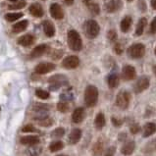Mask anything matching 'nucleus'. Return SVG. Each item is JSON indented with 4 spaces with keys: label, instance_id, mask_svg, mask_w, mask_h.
<instances>
[{
    "label": "nucleus",
    "instance_id": "dca6fc26",
    "mask_svg": "<svg viewBox=\"0 0 156 156\" xmlns=\"http://www.w3.org/2000/svg\"><path fill=\"white\" fill-rule=\"evenodd\" d=\"M22 144L25 145H34L39 142V139L37 136H23L20 140Z\"/></svg>",
    "mask_w": 156,
    "mask_h": 156
},
{
    "label": "nucleus",
    "instance_id": "b1692460",
    "mask_svg": "<svg viewBox=\"0 0 156 156\" xmlns=\"http://www.w3.org/2000/svg\"><path fill=\"white\" fill-rule=\"evenodd\" d=\"M105 117H104V114L103 113H98L97 116L95 117V120H94V126L96 129H98V130H101L102 128L105 126Z\"/></svg>",
    "mask_w": 156,
    "mask_h": 156
},
{
    "label": "nucleus",
    "instance_id": "39448f33",
    "mask_svg": "<svg viewBox=\"0 0 156 156\" xmlns=\"http://www.w3.org/2000/svg\"><path fill=\"white\" fill-rule=\"evenodd\" d=\"M131 95L130 93L127 91H121L118 93L117 97H116V104L121 109L128 108L129 104H130Z\"/></svg>",
    "mask_w": 156,
    "mask_h": 156
},
{
    "label": "nucleus",
    "instance_id": "72a5a7b5",
    "mask_svg": "<svg viewBox=\"0 0 156 156\" xmlns=\"http://www.w3.org/2000/svg\"><path fill=\"white\" fill-rule=\"evenodd\" d=\"M35 95L41 99H47L49 97V92L44 90H35Z\"/></svg>",
    "mask_w": 156,
    "mask_h": 156
},
{
    "label": "nucleus",
    "instance_id": "c03bdc74",
    "mask_svg": "<svg viewBox=\"0 0 156 156\" xmlns=\"http://www.w3.org/2000/svg\"><path fill=\"white\" fill-rule=\"evenodd\" d=\"M146 146H149V147L151 148V150H156V140H153L152 141L150 142V144H148Z\"/></svg>",
    "mask_w": 156,
    "mask_h": 156
},
{
    "label": "nucleus",
    "instance_id": "58836bf2",
    "mask_svg": "<svg viewBox=\"0 0 156 156\" xmlns=\"http://www.w3.org/2000/svg\"><path fill=\"white\" fill-rule=\"evenodd\" d=\"M149 33H150V34H156V17L152 20V22H151V24H150Z\"/></svg>",
    "mask_w": 156,
    "mask_h": 156
},
{
    "label": "nucleus",
    "instance_id": "2eb2a0df",
    "mask_svg": "<svg viewBox=\"0 0 156 156\" xmlns=\"http://www.w3.org/2000/svg\"><path fill=\"white\" fill-rule=\"evenodd\" d=\"M84 118V109L82 107H79V108L75 109L72 115V120L75 124H79L81 123Z\"/></svg>",
    "mask_w": 156,
    "mask_h": 156
},
{
    "label": "nucleus",
    "instance_id": "393cba45",
    "mask_svg": "<svg viewBox=\"0 0 156 156\" xmlns=\"http://www.w3.org/2000/svg\"><path fill=\"white\" fill-rule=\"evenodd\" d=\"M107 83H108V86L111 88L117 87L118 84H119V77H118V75H116V74L109 75L108 79H107Z\"/></svg>",
    "mask_w": 156,
    "mask_h": 156
},
{
    "label": "nucleus",
    "instance_id": "a18cd8bd",
    "mask_svg": "<svg viewBox=\"0 0 156 156\" xmlns=\"http://www.w3.org/2000/svg\"><path fill=\"white\" fill-rule=\"evenodd\" d=\"M63 2L66 4V5L70 6V5H72V4L74 3V0H63Z\"/></svg>",
    "mask_w": 156,
    "mask_h": 156
},
{
    "label": "nucleus",
    "instance_id": "09e8293b",
    "mask_svg": "<svg viewBox=\"0 0 156 156\" xmlns=\"http://www.w3.org/2000/svg\"><path fill=\"white\" fill-rule=\"evenodd\" d=\"M153 72H154V74H155V76H156V65L153 67Z\"/></svg>",
    "mask_w": 156,
    "mask_h": 156
},
{
    "label": "nucleus",
    "instance_id": "a211bd4d",
    "mask_svg": "<svg viewBox=\"0 0 156 156\" xmlns=\"http://www.w3.org/2000/svg\"><path fill=\"white\" fill-rule=\"evenodd\" d=\"M136 148V144H135V141L133 140H130V141H127L126 144H125L123 146H122V153L124 155H131L133 152V150H135Z\"/></svg>",
    "mask_w": 156,
    "mask_h": 156
},
{
    "label": "nucleus",
    "instance_id": "c756f323",
    "mask_svg": "<svg viewBox=\"0 0 156 156\" xmlns=\"http://www.w3.org/2000/svg\"><path fill=\"white\" fill-rule=\"evenodd\" d=\"M26 1L25 0H20V1H16L14 4H12V5L9 6V9L10 10H18V9H22L26 6Z\"/></svg>",
    "mask_w": 156,
    "mask_h": 156
},
{
    "label": "nucleus",
    "instance_id": "79ce46f5",
    "mask_svg": "<svg viewBox=\"0 0 156 156\" xmlns=\"http://www.w3.org/2000/svg\"><path fill=\"white\" fill-rule=\"evenodd\" d=\"M112 122H113V124H114V126L115 127H120L122 125V121L121 120H117L116 118H112Z\"/></svg>",
    "mask_w": 156,
    "mask_h": 156
},
{
    "label": "nucleus",
    "instance_id": "bb28decb",
    "mask_svg": "<svg viewBox=\"0 0 156 156\" xmlns=\"http://www.w3.org/2000/svg\"><path fill=\"white\" fill-rule=\"evenodd\" d=\"M64 81H67V80H66V78L64 77L63 75H56V76H54V77H52V78L49 79V82L52 83H54L57 88L61 86V84H62L61 83H63Z\"/></svg>",
    "mask_w": 156,
    "mask_h": 156
},
{
    "label": "nucleus",
    "instance_id": "5701e85b",
    "mask_svg": "<svg viewBox=\"0 0 156 156\" xmlns=\"http://www.w3.org/2000/svg\"><path fill=\"white\" fill-rule=\"evenodd\" d=\"M133 23V20L130 16L125 17L121 22V30L123 33H128L129 30L131 29V26Z\"/></svg>",
    "mask_w": 156,
    "mask_h": 156
},
{
    "label": "nucleus",
    "instance_id": "412c9836",
    "mask_svg": "<svg viewBox=\"0 0 156 156\" xmlns=\"http://www.w3.org/2000/svg\"><path fill=\"white\" fill-rule=\"evenodd\" d=\"M103 147H104V144L103 142L101 140H98L97 142H95L94 144L92 146V149H91V152L93 156H100L103 153Z\"/></svg>",
    "mask_w": 156,
    "mask_h": 156
},
{
    "label": "nucleus",
    "instance_id": "ddd939ff",
    "mask_svg": "<svg viewBox=\"0 0 156 156\" xmlns=\"http://www.w3.org/2000/svg\"><path fill=\"white\" fill-rule=\"evenodd\" d=\"M34 42V37L32 34H25L23 37H21L18 39V44H20L21 46L28 47L30 46Z\"/></svg>",
    "mask_w": 156,
    "mask_h": 156
},
{
    "label": "nucleus",
    "instance_id": "20e7f679",
    "mask_svg": "<svg viewBox=\"0 0 156 156\" xmlns=\"http://www.w3.org/2000/svg\"><path fill=\"white\" fill-rule=\"evenodd\" d=\"M128 53L132 58L139 59V58H141L145 54V46L141 43L133 44V45L130 46V48L128 49Z\"/></svg>",
    "mask_w": 156,
    "mask_h": 156
},
{
    "label": "nucleus",
    "instance_id": "2f4dec72",
    "mask_svg": "<svg viewBox=\"0 0 156 156\" xmlns=\"http://www.w3.org/2000/svg\"><path fill=\"white\" fill-rule=\"evenodd\" d=\"M88 9H90V11L92 13L93 15H98L99 14V12H100V9H99V6H98V4H96V3H92L90 2V4L87 5Z\"/></svg>",
    "mask_w": 156,
    "mask_h": 156
},
{
    "label": "nucleus",
    "instance_id": "423d86ee",
    "mask_svg": "<svg viewBox=\"0 0 156 156\" xmlns=\"http://www.w3.org/2000/svg\"><path fill=\"white\" fill-rule=\"evenodd\" d=\"M79 65H80V59L78 56H75V55L66 57L65 59L62 61V66H63L65 69H68V70L76 69Z\"/></svg>",
    "mask_w": 156,
    "mask_h": 156
},
{
    "label": "nucleus",
    "instance_id": "3c124183",
    "mask_svg": "<svg viewBox=\"0 0 156 156\" xmlns=\"http://www.w3.org/2000/svg\"><path fill=\"white\" fill-rule=\"evenodd\" d=\"M154 53H155V55H156V47H155V49H154Z\"/></svg>",
    "mask_w": 156,
    "mask_h": 156
},
{
    "label": "nucleus",
    "instance_id": "49530a36",
    "mask_svg": "<svg viewBox=\"0 0 156 156\" xmlns=\"http://www.w3.org/2000/svg\"><path fill=\"white\" fill-rule=\"evenodd\" d=\"M151 6L154 10H156V0H151Z\"/></svg>",
    "mask_w": 156,
    "mask_h": 156
},
{
    "label": "nucleus",
    "instance_id": "4be33fe9",
    "mask_svg": "<svg viewBox=\"0 0 156 156\" xmlns=\"http://www.w3.org/2000/svg\"><path fill=\"white\" fill-rule=\"evenodd\" d=\"M156 132V125L154 123H147L145 124L144 128V137H148Z\"/></svg>",
    "mask_w": 156,
    "mask_h": 156
},
{
    "label": "nucleus",
    "instance_id": "37998d69",
    "mask_svg": "<svg viewBox=\"0 0 156 156\" xmlns=\"http://www.w3.org/2000/svg\"><path fill=\"white\" fill-rule=\"evenodd\" d=\"M115 153V147H110L108 150H107V152L104 156H113Z\"/></svg>",
    "mask_w": 156,
    "mask_h": 156
},
{
    "label": "nucleus",
    "instance_id": "c85d7f7f",
    "mask_svg": "<svg viewBox=\"0 0 156 156\" xmlns=\"http://www.w3.org/2000/svg\"><path fill=\"white\" fill-rule=\"evenodd\" d=\"M23 17V13H9V14L5 15V19L12 23V22H15L17 20L21 19Z\"/></svg>",
    "mask_w": 156,
    "mask_h": 156
},
{
    "label": "nucleus",
    "instance_id": "0eeeda50",
    "mask_svg": "<svg viewBox=\"0 0 156 156\" xmlns=\"http://www.w3.org/2000/svg\"><path fill=\"white\" fill-rule=\"evenodd\" d=\"M55 64L49 63V62H45V63H41L35 66V73H37L39 75H43V74H47L52 72L53 70L55 69Z\"/></svg>",
    "mask_w": 156,
    "mask_h": 156
},
{
    "label": "nucleus",
    "instance_id": "de8ad7c7",
    "mask_svg": "<svg viewBox=\"0 0 156 156\" xmlns=\"http://www.w3.org/2000/svg\"><path fill=\"white\" fill-rule=\"evenodd\" d=\"M83 1L84 4H87V5H88V4H90V3L91 2V0H83Z\"/></svg>",
    "mask_w": 156,
    "mask_h": 156
},
{
    "label": "nucleus",
    "instance_id": "7c9ffc66",
    "mask_svg": "<svg viewBox=\"0 0 156 156\" xmlns=\"http://www.w3.org/2000/svg\"><path fill=\"white\" fill-rule=\"evenodd\" d=\"M38 124L41 125V126H42V127H50L51 125L53 124V120L51 118L44 117L42 119L38 120Z\"/></svg>",
    "mask_w": 156,
    "mask_h": 156
},
{
    "label": "nucleus",
    "instance_id": "5fc2aeb1",
    "mask_svg": "<svg viewBox=\"0 0 156 156\" xmlns=\"http://www.w3.org/2000/svg\"><path fill=\"white\" fill-rule=\"evenodd\" d=\"M0 110H1V107H0Z\"/></svg>",
    "mask_w": 156,
    "mask_h": 156
},
{
    "label": "nucleus",
    "instance_id": "7ed1b4c3",
    "mask_svg": "<svg viewBox=\"0 0 156 156\" xmlns=\"http://www.w3.org/2000/svg\"><path fill=\"white\" fill-rule=\"evenodd\" d=\"M84 34L88 38H95L99 34V25L94 20H88L84 23Z\"/></svg>",
    "mask_w": 156,
    "mask_h": 156
},
{
    "label": "nucleus",
    "instance_id": "603ef678",
    "mask_svg": "<svg viewBox=\"0 0 156 156\" xmlns=\"http://www.w3.org/2000/svg\"><path fill=\"white\" fill-rule=\"evenodd\" d=\"M127 1H129V2H132V1H133V0H127Z\"/></svg>",
    "mask_w": 156,
    "mask_h": 156
},
{
    "label": "nucleus",
    "instance_id": "a878e982",
    "mask_svg": "<svg viewBox=\"0 0 156 156\" xmlns=\"http://www.w3.org/2000/svg\"><path fill=\"white\" fill-rule=\"evenodd\" d=\"M146 24H147V21H146L145 18H141V19H140L139 23H137V26H136V35H141L144 34Z\"/></svg>",
    "mask_w": 156,
    "mask_h": 156
},
{
    "label": "nucleus",
    "instance_id": "9b49d317",
    "mask_svg": "<svg viewBox=\"0 0 156 156\" xmlns=\"http://www.w3.org/2000/svg\"><path fill=\"white\" fill-rule=\"evenodd\" d=\"M122 7V1L121 0H110L106 4V10L108 13H115L120 10Z\"/></svg>",
    "mask_w": 156,
    "mask_h": 156
},
{
    "label": "nucleus",
    "instance_id": "1a4fd4ad",
    "mask_svg": "<svg viewBox=\"0 0 156 156\" xmlns=\"http://www.w3.org/2000/svg\"><path fill=\"white\" fill-rule=\"evenodd\" d=\"M50 14L52 18H54L56 20H62L64 18V12L63 9L58 3H53L50 6Z\"/></svg>",
    "mask_w": 156,
    "mask_h": 156
},
{
    "label": "nucleus",
    "instance_id": "473e14b6",
    "mask_svg": "<svg viewBox=\"0 0 156 156\" xmlns=\"http://www.w3.org/2000/svg\"><path fill=\"white\" fill-rule=\"evenodd\" d=\"M57 109L62 113H66L69 111V104L65 101H61L57 104Z\"/></svg>",
    "mask_w": 156,
    "mask_h": 156
},
{
    "label": "nucleus",
    "instance_id": "9d476101",
    "mask_svg": "<svg viewBox=\"0 0 156 156\" xmlns=\"http://www.w3.org/2000/svg\"><path fill=\"white\" fill-rule=\"evenodd\" d=\"M149 80L148 78H146V77H141L140 79H139V81L136 82V86H135V91L136 93H140L142 92L144 90H145L146 88H148L149 87Z\"/></svg>",
    "mask_w": 156,
    "mask_h": 156
},
{
    "label": "nucleus",
    "instance_id": "a19ab883",
    "mask_svg": "<svg viewBox=\"0 0 156 156\" xmlns=\"http://www.w3.org/2000/svg\"><path fill=\"white\" fill-rule=\"evenodd\" d=\"M114 50H115L116 53H117V54H122L123 47H122V45L120 43H116L115 46H114Z\"/></svg>",
    "mask_w": 156,
    "mask_h": 156
},
{
    "label": "nucleus",
    "instance_id": "cd10ccee",
    "mask_svg": "<svg viewBox=\"0 0 156 156\" xmlns=\"http://www.w3.org/2000/svg\"><path fill=\"white\" fill-rule=\"evenodd\" d=\"M64 147V144L60 140H56V141H53L52 144L49 146V149L51 152H56V151H59L62 148Z\"/></svg>",
    "mask_w": 156,
    "mask_h": 156
},
{
    "label": "nucleus",
    "instance_id": "8fccbe9b",
    "mask_svg": "<svg viewBox=\"0 0 156 156\" xmlns=\"http://www.w3.org/2000/svg\"><path fill=\"white\" fill-rule=\"evenodd\" d=\"M9 1H12V2H16L17 0H9Z\"/></svg>",
    "mask_w": 156,
    "mask_h": 156
},
{
    "label": "nucleus",
    "instance_id": "c9c22d12",
    "mask_svg": "<svg viewBox=\"0 0 156 156\" xmlns=\"http://www.w3.org/2000/svg\"><path fill=\"white\" fill-rule=\"evenodd\" d=\"M22 131L24 133H34V132H37V129H35L33 125L29 124V125H26V126L22 129Z\"/></svg>",
    "mask_w": 156,
    "mask_h": 156
},
{
    "label": "nucleus",
    "instance_id": "864d4df0",
    "mask_svg": "<svg viewBox=\"0 0 156 156\" xmlns=\"http://www.w3.org/2000/svg\"><path fill=\"white\" fill-rule=\"evenodd\" d=\"M57 156H67V155H57Z\"/></svg>",
    "mask_w": 156,
    "mask_h": 156
},
{
    "label": "nucleus",
    "instance_id": "f03ea898",
    "mask_svg": "<svg viewBox=\"0 0 156 156\" xmlns=\"http://www.w3.org/2000/svg\"><path fill=\"white\" fill-rule=\"evenodd\" d=\"M98 100V90L94 86H88L84 91V102L87 107L95 106Z\"/></svg>",
    "mask_w": 156,
    "mask_h": 156
},
{
    "label": "nucleus",
    "instance_id": "f257e3e1",
    "mask_svg": "<svg viewBox=\"0 0 156 156\" xmlns=\"http://www.w3.org/2000/svg\"><path fill=\"white\" fill-rule=\"evenodd\" d=\"M68 45L70 49L74 51H80L83 48V41L79 33L75 30H70L68 32Z\"/></svg>",
    "mask_w": 156,
    "mask_h": 156
},
{
    "label": "nucleus",
    "instance_id": "e433bc0d",
    "mask_svg": "<svg viewBox=\"0 0 156 156\" xmlns=\"http://www.w3.org/2000/svg\"><path fill=\"white\" fill-rule=\"evenodd\" d=\"M107 37H108V39L111 41H115L117 39V33L115 32L114 30H110L108 34H107Z\"/></svg>",
    "mask_w": 156,
    "mask_h": 156
},
{
    "label": "nucleus",
    "instance_id": "6ab92c4d",
    "mask_svg": "<svg viewBox=\"0 0 156 156\" xmlns=\"http://www.w3.org/2000/svg\"><path fill=\"white\" fill-rule=\"evenodd\" d=\"M81 137H82V131L80 129H74L69 136V142L71 144H76L81 140Z\"/></svg>",
    "mask_w": 156,
    "mask_h": 156
},
{
    "label": "nucleus",
    "instance_id": "f704fd0d",
    "mask_svg": "<svg viewBox=\"0 0 156 156\" xmlns=\"http://www.w3.org/2000/svg\"><path fill=\"white\" fill-rule=\"evenodd\" d=\"M64 133H65V130L63 128H57L52 132V136L56 137V139H60V137L64 136Z\"/></svg>",
    "mask_w": 156,
    "mask_h": 156
},
{
    "label": "nucleus",
    "instance_id": "4c0bfd02",
    "mask_svg": "<svg viewBox=\"0 0 156 156\" xmlns=\"http://www.w3.org/2000/svg\"><path fill=\"white\" fill-rule=\"evenodd\" d=\"M137 6H139V9L141 12L146 11V3H145L144 0H139V2H137Z\"/></svg>",
    "mask_w": 156,
    "mask_h": 156
},
{
    "label": "nucleus",
    "instance_id": "6e6552de",
    "mask_svg": "<svg viewBox=\"0 0 156 156\" xmlns=\"http://www.w3.org/2000/svg\"><path fill=\"white\" fill-rule=\"evenodd\" d=\"M136 74V69L131 65L125 66L122 70V77L125 81H132V80L135 79Z\"/></svg>",
    "mask_w": 156,
    "mask_h": 156
},
{
    "label": "nucleus",
    "instance_id": "aec40b11",
    "mask_svg": "<svg viewBox=\"0 0 156 156\" xmlns=\"http://www.w3.org/2000/svg\"><path fill=\"white\" fill-rule=\"evenodd\" d=\"M28 25H29V22L28 20H23V21H20L16 23L14 26H13V33L15 34H19V33H22L24 32V30L28 28Z\"/></svg>",
    "mask_w": 156,
    "mask_h": 156
},
{
    "label": "nucleus",
    "instance_id": "ea45409f",
    "mask_svg": "<svg viewBox=\"0 0 156 156\" xmlns=\"http://www.w3.org/2000/svg\"><path fill=\"white\" fill-rule=\"evenodd\" d=\"M131 132L133 135H136V133H140V127L139 124H133L131 126Z\"/></svg>",
    "mask_w": 156,
    "mask_h": 156
},
{
    "label": "nucleus",
    "instance_id": "f3484780",
    "mask_svg": "<svg viewBox=\"0 0 156 156\" xmlns=\"http://www.w3.org/2000/svg\"><path fill=\"white\" fill-rule=\"evenodd\" d=\"M46 50H47L46 44H41V45H38V46L34 48V50L32 51V53H30V57L38 58V57L42 56L44 53L46 52Z\"/></svg>",
    "mask_w": 156,
    "mask_h": 156
},
{
    "label": "nucleus",
    "instance_id": "4468645a",
    "mask_svg": "<svg viewBox=\"0 0 156 156\" xmlns=\"http://www.w3.org/2000/svg\"><path fill=\"white\" fill-rule=\"evenodd\" d=\"M43 30H44V34H46V37H54L55 34V28H54V25H53L50 21H44L43 22Z\"/></svg>",
    "mask_w": 156,
    "mask_h": 156
},
{
    "label": "nucleus",
    "instance_id": "f8f14e48",
    "mask_svg": "<svg viewBox=\"0 0 156 156\" xmlns=\"http://www.w3.org/2000/svg\"><path fill=\"white\" fill-rule=\"evenodd\" d=\"M29 10H30V14H32L34 17H37V18H41L44 14L43 8L41 7V4H38V3H33L32 5L30 6Z\"/></svg>",
    "mask_w": 156,
    "mask_h": 156
}]
</instances>
